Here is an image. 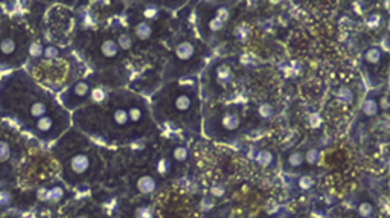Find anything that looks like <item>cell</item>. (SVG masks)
<instances>
[{
    "label": "cell",
    "instance_id": "cell-17",
    "mask_svg": "<svg viewBox=\"0 0 390 218\" xmlns=\"http://www.w3.org/2000/svg\"><path fill=\"white\" fill-rule=\"evenodd\" d=\"M357 212H358V215L362 216V218H371V216L374 215V212H375V208H374L372 203H369V202H363V203H360V204H358Z\"/></svg>",
    "mask_w": 390,
    "mask_h": 218
},
{
    "label": "cell",
    "instance_id": "cell-19",
    "mask_svg": "<svg viewBox=\"0 0 390 218\" xmlns=\"http://www.w3.org/2000/svg\"><path fill=\"white\" fill-rule=\"evenodd\" d=\"M337 98H339V100H342L343 102H352V101H354V95H352V92H351L349 88H346V87H343V88H340V90H339V93H337Z\"/></svg>",
    "mask_w": 390,
    "mask_h": 218
},
{
    "label": "cell",
    "instance_id": "cell-6",
    "mask_svg": "<svg viewBox=\"0 0 390 218\" xmlns=\"http://www.w3.org/2000/svg\"><path fill=\"white\" fill-rule=\"evenodd\" d=\"M174 54L178 61H189L195 55V46L189 40H183L175 46Z\"/></svg>",
    "mask_w": 390,
    "mask_h": 218
},
{
    "label": "cell",
    "instance_id": "cell-21",
    "mask_svg": "<svg viewBox=\"0 0 390 218\" xmlns=\"http://www.w3.org/2000/svg\"><path fill=\"white\" fill-rule=\"evenodd\" d=\"M259 116L262 118V119H270L273 116V107L270 106V104H262L261 107H259Z\"/></svg>",
    "mask_w": 390,
    "mask_h": 218
},
{
    "label": "cell",
    "instance_id": "cell-2",
    "mask_svg": "<svg viewBox=\"0 0 390 218\" xmlns=\"http://www.w3.org/2000/svg\"><path fill=\"white\" fill-rule=\"evenodd\" d=\"M102 81L90 101L72 113V127L96 144L116 145L136 138L146 122V108L127 92L108 88Z\"/></svg>",
    "mask_w": 390,
    "mask_h": 218
},
{
    "label": "cell",
    "instance_id": "cell-4",
    "mask_svg": "<svg viewBox=\"0 0 390 218\" xmlns=\"http://www.w3.org/2000/svg\"><path fill=\"white\" fill-rule=\"evenodd\" d=\"M32 38L20 23H2L0 26V72L24 69Z\"/></svg>",
    "mask_w": 390,
    "mask_h": 218
},
{
    "label": "cell",
    "instance_id": "cell-11",
    "mask_svg": "<svg viewBox=\"0 0 390 218\" xmlns=\"http://www.w3.org/2000/svg\"><path fill=\"white\" fill-rule=\"evenodd\" d=\"M383 60V49L378 46H372L365 52V61L368 64H378L380 61Z\"/></svg>",
    "mask_w": 390,
    "mask_h": 218
},
{
    "label": "cell",
    "instance_id": "cell-23",
    "mask_svg": "<svg viewBox=\"0 0 390 218\" xmlns=\"http://www.w3.org/2000/svg\"><path fill=\"white\" fill-rule=\"evenodd\" d=\"M311 184H313V178L308 176H304V177H301V180H299V186H301L302 190H310Z\"/></svg>",
    "mask_w": 390,
    "mask_h": 218
},
{
    "label": "cell",
    "instance_id": "cell-22",
    "mask_svg": "<svg viewBox=\"0 0 390 218\" xmlns=\"http://www.w3.org/2000/svg\"><path fill=\"white\" fill-rule=\"evenodd\" d=\"M319 158H320V152L317 151V150H310L307 154H305V160L308 162V164H311V165H316L317 162H319Z\"/></svg>",
    "mask_w": 390,
    "mask_h": 218
},
{
    "label": "cell",
    "instance_id": "cell-24",
    "mask_svg": "<svg viewBox=\"0 0 390 218\" xmlns=\"http://www.w3.org/2000/svg\"><path fill=\"white\" fill-rule=\"evenodd\" d=\"M75 218H93L90 214H79L78 216H75Z\"/></svg>",
    "mask_w": 390,
    "mask_h": 218
},
{
    "label": "cell",
    "instance_id": "cell-14",
    "mask_svg": "<svg viewBox=\"0 0 390 218\" xmlns=\"http://www.w3.org/2000/svg\"><path fill=\"white\" fill-rule=\"evenodd\" d=\"M285 162H287L288 168H299L305 164V154L301 151H293L287 156Z\"/></svg>",
    "mask_w": 390,
    "mask_h": 218
},
{
    "label": "cell",
    "instance_id": "cell-8",
    "mask_svg": "<svg viewBox=\"0 0 390 218\" xmlns=\"http://www.w3.org/2000/svg\"><path fill=\"white\" fill-rule=\"evenodd\" d=\"M194 106V100H192V95L188 92H182L178 93V95L174 98V108L175 112L178 113H186L192 108Z\"/></svg>",
    "mask_w": 390,
    "mask_h": 218
},
{
    "label": "cell",
    "instance_id": "cell-13",
    "mask_svg": "<svg viewBox=\"0 0 390 218\" xmlns=\"http://www.w3.org/2000/svg\"><path fill=\"white\" fill-rule=\"evenodd\" d=\"M256 162H258V165L262 166V168H270V166L275 164V156H273L272 151L262 150V151H259L258 156H256Z\"/></svg>",
    "mask_w": 390,
    "mask_h": 218
},
{
    "label": "cell",
    "instance_id": "cell-16",
    "mask_svg": "<svg viewBox=\"0 0 390 218\" xmlns=\"http://www.w3.org/2000/svg\"><path fill=\"white\" fill-rule=\"evenodd\" d=\"M172 159L175 162H186L189 159V150L183 145H177L172 150Z\"/></svg>",
    "mask_w": 390,
    "mask_h": 218
},
{
    "label": "cell",
    "instance_id": "cell-12",
    "mask_svg": "<svg viewBox=\"0 0 390 218\" xmlns=\"http://www.w3.org/2000/svg\"><path fill=\"white\" fill-rule=\"evenodd\" d=\"M215 80H217V84L221 87L229 86L232 81V70L227 66H220L215 72Z\"/></svg>",
    "mask_w": 390,
    "mask_h": 218
},
{
    "label": "cell",
    "instance_id": "cell-5",
    "mask_svg": "<svg viewBox=\"0 0 390 218\" xmlns=\"http://www.w3.org/2000/svg\"><path fill=\"white\" fill-rule=\"evenodd\" d=\"M93 46V55L98 56V63L104 64V63H110V61H114L121 55V48H119L116 38H113L111 36H95V40L92 43Z\"/></svg>",
    "mask_w": 390,
    "mask_h": 218
},
{
    "label": "cell",
    "instance_id": "cell-3",
    "mask_svg": "<svg viewBox=\"0 0 390 218\" xmlns=\"http://www.w3.org/2000/svg\"><path fill=\"white\" fill-rule=\"evenodd\" d=\"M52 152L61 171V178L70 186H88L101 180L104 174V159L99 145L70 127L55 144Z\"/></svg>",
    "mask_w": 390,
    "mask_h": 218
},
{
    "label": "cell",
    "instance_id": "cell-18",
    "mask_svg": "<svg viewBox=\"0 0 390 218\" xmlns=\"http://www.w3.org/2000/svg\"><path fill=\"white\" fill-rule=\"evenodd\" d=\"M156 171H157L160 176L169 174V171H171V162H169V159H166V158L159 159L157 164H156Z\"/></svg>",
    "mask_w": 390,
    "mask_h": 218
},
{
    "label": "cell",
    "instance_id": "cell-1",
    "mask_svg": "<svg viewBox=\"0 0 390 218\" xmlns=\"http://www.w3.org/2000/svg\"><path fill=\"white\" fill-rule=\"evenodd\" d=\"M0 119L50 145L72 127V113L58 95L38 84L24 69L0 76Z\"/></svg>",
    "mask_w": 390,
    "mask_h": 218
},
{
    "label": "cell",
    "instance_id": "cell-15",
    "mask_svg": "<svg viewBox=\"0 0 390 218\" xmlns=\"http://www.w3.org/2000/svg\"><path fill=\"white\" fill-rule=\"evenodd\" d=\"M380 112V104L377 102L375 98H368L365 102H363V107H362V113L368 118H374L377 116Z\"/></svg>",
    "mask_w": 390,
    "mask_h": 218
},
{
    "label": "cell",
    "instance_id": "cell-7",
    "mask_svg": "<svg viewBox=\"0 0 390 218\" xmlns=\"http://www.w3.org/2000/svg\"><path fill=\"white\" fill-rule=\"evenodd\" d=\"M136 186H137V191L140 194H153L157 190V180L153 176L143 174L137 178Z\"/></svg>",
    "mask_w": 390,
    "mask_h": 218
},
{
    "label": "cell",
    "instance_id": "cell-20",
    "mask_svg": "<svg viewBox=\"0 0 390 218\" xmlns=\"http://www.w3.org/2000/svg\"><path fill=\"white\" fill-rule=\"evenodd\" d=\"M366 22H368V26H369V28L378 29V28L381 26V23H383V17H381L380 14H371Z\"/></svg>",
    "mask_w": 390,
    "mask_h": 218
},
{
    "label": "cell",
    "instance_id": "cell-10",
    "mask_svg": "<svg viewBox=\"0 0 390 218\" xmlns=\"http://www.w3.org/2000/svg\"><path fill=\"white\" fill-rule=\"evenodd\" d=\"M221 124L226 132H236L239 128V126H241V118H239V114L235 112H227L223 114Z\"/></svg>",
    "mask_w": 390,
    "mask_h": 218
},
{
    "label": "cell",
    "instance_id": "cell-25",
    "mask_svg": "<svg viewBox=\"0 0 390 218\" xmlns=\"http://www.w3.org/2000/svg\"><path fill=\"white\" fill-rule=\"evenodd\" d=\"M389 32H390V20H389Z\"/></svg>",
    "mask_w": 390,
    "mask_h": 218
},
{
    "label": "cell",
    "instance_id": "cell-9",
    "mask_svg": "<svg viewBox=\"0 0 390 218\" xmlns=\"http://www.w3.org/2000/svg\"><path fill=\"white\" fill-rule=\"evenodd\" d=\"M133 32H134V36L139 40H148V38H151V36H153V24H151V22H148V20H140V22H137L134 24Z\"/></svg>",
    "mask_w": 390,
    "mask_h": 218
}]
</instances>
